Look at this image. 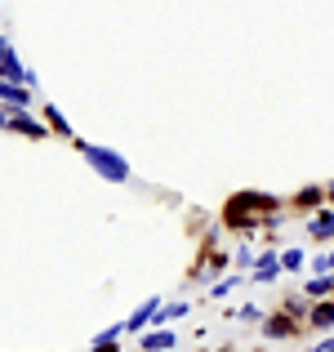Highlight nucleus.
I'll return each mask as SVG.
<instances>
[{"label":"nucleus","mask_w":334,"mask_h":352,"mask_svg":"<svg viewBox=\"0 0 334 352\" xmlns=\"http://www.w3.org/2000/svg\"><path fill=\"white\" fill-rule=\"evenodd\" d=\"M76 152L85 156V161L94 165V170L103 174L107 183H125V179H129V165L120 161V152H107V147H98V143H85V138L76 143Z\"/></svg>","instance_id":"obj_1"},{"label":"nucleus","mask_w":334,"mask_h":352,"mask_svg":"<svg viewBox=\"0 0 334 352\" xmlns=\"http://www.w3.org/2000/svg\"><path fill=\"white\" fill-rule=\"evenodd\" d=\"M245 210H276L272 197H258V192H241V197L227 201V223L232 228H249V214Z\"/></svg>","instance_id":"obj_2"},{"label":"nucleus","mask_w":334,"mask_h":352,"mask_svg":"<svg viewBox=\"0 0 334 352\" xmlns=\"http://www.w3.org/2000/svg\"><path fill=\"white\" fill-rule=\"evenodd\" d=\"M276 276H281V254H276V250H263V254L254 258V281L258 285H272Z\"/></svg>","instance_id":"obj_3"},{"label":"nucleus","mask_w":334,"mask_h":352,"mask_svg":"<svg viewBox=\"0 0 334 352\" xmlns=\"http://www.w3.org/2000/svg\"><path fill=\"white\" fill-rule=\"evenodd\" d=\"M0 103L27 107V103H32V85H18V80H0Z\"/></svg>","instance_id":"obj_4"},{"label":"nucleus","mask_w":334,"mask_h":352,"mask_svg":"<svg viewBox=\"0 0 334 352\" xmlns=\"http://www.w3.org/2000/svg\"><path fill=\"white\" fill-rule=\"evenodd\" d=\"M156 312H161V299H147L143 308H138L134 317L125 321V330H147V326H152V317H156Z\"/></svg>","instance_id":"obj_5"},{"label":"nucleus","mask_w":334,"mask_h":352,"mask_svg":"<svg viewBox=\"0 0 334 352\" xmlns=\"http://www.w3.org/2000/svg\"><path fill=\"white\" fill-rule=\"evenodd\" d=\"M170 348H174L170 330H147V335H143V352H170Z\"/></svg>","instance_id":"obj_6"},{"label":"nucleus","mask_w":334,"mask_h":352,"mask_svg":"<svg viewBox=\"0 0 334 352\" xmlns=\"http://www.w3.org/2000/svg\"><path fill=\"white\" fill-rule=\"evenodd\" d=\"M308 321L317 330H334V299H326V303H317V308L308 312Z\"/></svg>","instance_id":"obj_7"},{"label":"nucleus","mask_w":334,"mask_h":352,"mask_svg":"<svg viewBox=\"0 0 334 352\" xmlns=\"http://www.w3.org/2000/svg\"><path fill=\"white\" fill-rule=\"evenodd\" d=\"M5 129H18V134H32V138L45 134V125H36V120L23 116V112H9V125H5Z\"/></svg>","instance_id":"obj_8"},{"label":"nucleus","mask_w":334,"mask_h":352,"mask_svg":"<svg viewBox=\"0 0 334 352\" xmlns=\"http://www.w3.org/2000/svg\"><path fill=\"white\" fill-rule=\"evenodd\" d=\"M263 335L267 339H285V335H294V321L290 317H267L263 321Z\"/></svg>","instance_id":"obj_9"},{"label":"nucleus","mask_w":334,"mask_h":352,"mask_svg":"<svg viewBox=\"0 0 334 352\" xmlns=\"http://www.w3.org/2000/svg\"><path fill=\"white\" fill-rule=\"evenodd\" d=\"M308 232L312 236H334V214H330V210H321V214L308 223Z\"/></svg>","instance_id":"obj_10"},{"label":"nucleus","mask_w":334,"mask_h":352,"mask_svg":"<svg viewBox=\"0 0 334 352\" xmlns=\"http://www.w3.org/2000/svg\"><path fill=\"white\" fill-rule=\"evenodd\" d=\"M308 294H312V299H326V294H334V276H312V281H308Z\"/></svg>","instance_id":"obj_11"},{"label":"nucleus","mask_w":334,"mask_h":352,"mask_svg":"<svg viewBox=\"0 0 334 352\" xmlns=\"http://www.w3.org/2000/svg\"><path fill=\"white\" fill-rule=\"evenodd\" d=\"M281 267H285V272H299V267H303V250H285V254H281Z\"/></svg>","instance_id":"obj_12"},{"label":"nucleus","mask_w":334,"mask_h":352,"mask_svg":"<svg viewBox=\"0 0 334 352\" xmlns=\"http://www.w3.org/2000/svg\"><path fill=\"white\" fill-rule=\"evenodd\" d=\"M45 120H49V129L67 134V120H63V112H58V107H45Z\"/></svg>","instance_id":"obj_13"},{"label":"nucleus","mask_w":334,"mask_h":352,"mask_svg":"<svg viewBox=\"0 0 334 352\" xmlns=\"http://www.w3.org/2000/svg\"><path fill=\"white\" fill-rule=\"evenodd\" d=\"M232 285H241V276H227V281H219V285H210V294H214V299H223V294L232 290Z\"/></svg>","instance_id":"obj_14"},{"label":"nucleus","mask_w":334,"mask_h":352,"mask_svg":"<svg viewBox=\"0 0 334 352\" xmlns=\"http://www.w3.org/2000/svg\"><path fill=\"white\" fill-rule=\"evenodd\" d=\"M317 201H321V188H303L299 192V206H317Z\"/></svg>","instance_id":"obj_15"},{"label":"nucleus","mask_w":334,"mask_h":352,"mask_svg":"<svg viewBox=\"0 0 334 352\" xmlns=\"http://www.w3.org/2000/svg\"><path fill=\"white\" fill-rule=\"evenodd\" d=\"M9 54H14V50H9V41L0 36V76H5V63H9Z\"/></svg>","instance_id":"obj_16"},{"label":"nucleus","mask_w":334,"mask_h":352,"mask_svg":"<svg viewBox=\"0 0 334 352\" xmlns=\"http://www.w3.org/2000/svg\"><path fill=\"white\" fill-rule=\"evenodd\" d=\"M317 267H321V272H330V267H334V250H326V254L317 258Z\"/></svg>","instance_id":"obj_17"},{"label":"nucleus","mask_w":334,"mask_h":352,"mask_svg":"<svg viewBox=\"0 0 334 352\" xmlns=\"http://www.w3.org/2000/svg\"><path fill=\"white\" fill-rule=\"evenodd\" d=\"M317 352H334V339H326V344H321V348H317Z\"/></svg>","instance_id":"obj_18"},{"label":"nucleus","mask_w":334,"mask_h":352,"mask_svg":"<svg viewBox=\"0 0 334 352\" xmlns=\"http://www.w3.org/2000/svg\"><path fill=\"white\" fill-rule=\"evenodd\" d=\"M170 352H174V348H170Z\"/></svg>","instance_id":"obj_19"}]
</instances>
